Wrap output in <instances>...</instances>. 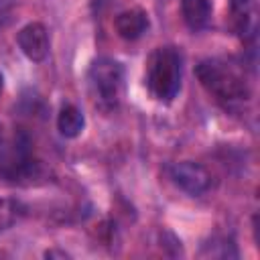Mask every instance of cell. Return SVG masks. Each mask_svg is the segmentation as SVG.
<instances>
[{
    "label": "cell",
    "mask_w": 260,
    "mask_h": 260,
    "mask_svg": "<svg viewBox=\"0 0 260 260\" xmlns=\"http://www.w3.org/2000/svg\"><path fill=\"white\" fill-rule=\"evenodd\" d=\"M195 75L207 93H211L228 110L244 104L250 95L244 75L225 61L205 59L195 67Z\"/></svg>",
    "instance_id": "1"
},
{
    "label": "cell",
    "mask_w": 260,
    "mask_h": 260,
    "mask_svg": "<svg viewBox=\"0 0 260 260\" xmlns=\"http://www.w3.org/2000/svg\"><path fill=\"white\" fill-rule=\"evenodd\" d=\"M47 177L39 158L32 156L30 138L20 132L14 140L0 150V181L10 185H37Z\"/></svg>",
    "instance_id": "2"
},
{
    "label": "cell",
    "mask_w": 260,
    "mask_h": 260,
    "mask_svg": "<svg viewBox=\"0 0 260 260\" xmlns=\"http://www.w3.org/2000/svg\"><path fill=\"white\" fill-rule=\"evenodd\" d=\"M183 79V57L177 47H158L148 59L146 83L150 93L160 102H171Z\"/></svg>",
    "instance_id": "3"
},
{
    "label": "cell",
    "mask_w": 260,
    "mask_h": 260,
    "mask_svg": "<svg viewBox=\"0 0 260 260\" xmlns=\"http://www.w3.org/2000/svg\"><path fill=\"white\" fill-rule=\"evenodd\" d=\"M124 85V69L110 57H100L89 67V87L100 110L110 112L118 106Z\"/></svg>",
    "instance_id": "4"
},
{
    "label": "cell",
    "mask_w": 260,
    "mask_h": 260,
    "mask_svg": "<svg viewBox=\"0 0 260 260\" xmlns=\"http://www.w3.org/2000/svg\"><path fill=\"white\" fill-rule=\"evenodd\" d=\"M169 175H171V181L181 189L185 191L187 195L191 197H199L203 195L209 185H211V175L209 171L199 165V162H193V160H181V162H175L171 169H169Z\"/></svg>",
    "instance_id": "5"
},
{
    "label": "cell",
    "mask_w": 260,
    "mask_h": 260,
    "mask_svg": "<svg viewBox=\"0 0 260 260\" xmlns=\"http://www.w3.org/2000/svg\"><path fill=\"white\" fill-rule=\"evenodd\" d=\"M16 43L20 47V51L24 53L26 59L41 63L47 59L49 49H51V41H49V30L43 22H28L24 24L18 35H16Z\"/></svg>",
    "instance_id": "6"
},
{
    "label": "cell",
    "mask_w": 260,
    "mask_h": 260,
    "mask_svg": "<svg viewBox=\"0 0 260 260\" xmlns=\"http://www.w3.org/2000/svg\"><path fill=\"white\" fill-rule=\"evenodd\" d=\"M114 28L120 39L124 41H136L140 39L148 28V14L142 8H130L116 16Z\"/></svg>",
    "instance_id": "7"
},
{
    "label": "cell",
    "mask_w": 260,
    "mask_h": 260,
    "mask_svg": "<svg viewBox=\"0 0 260 260\" xmlns=\"http://www.w3.org/2000/svg\"><path fill=\"white\" fill-rule=\"evenodd\" d=\"M181 14L191 30H201L211 18L209 0H181Z\"/></svg>",
    "instance_id": "8"
},
{
    "label": "cell",
    "mask_w": 260,
    "mask_h": 260,
    "mask_svg": "<svg viewBox=\"0 0 260 260\" xmlns=\"http://www.w3.org/2000/svg\"><path fill=\"white\" fill-rule=\"evenodd\" d=\"M83 126H85V118L81 114V110L73 104H67L59 110V116H57V130L61 136L65 138H75L83 132Z\"/></svg>",
    "instance_id": "9"
},
{
    "label": "cell",
    "mask_w": 260,
    "mask_h": 260,
    "mask_svg": "<svg viewBox=\"0 0 260 260\" xmlns=\"http://www.w3.org/2000/svg\"><path fill=\"white\" fill-rule=\"evenodd\" d=\"M24 215V205L12 197L0 199V234L10 230L20 217Z\"/></svg>",
    "instance_id": "10"
},
{
    "label": "cell",
    "mask_w": 260,
    "mask_h": 260,
    "mask_svg": "<svg viewBox=\"0 0 260 260\" xmlns=\"http://www.w3.org/2000/svg\"><path fill=\"white\" fill-rule=\"evenodd\" d=\"M230 8H232V16H234V22H236L238 30H246L252 0H230Z\"/></svg>",
    "instance_id": "11"
},
{
    "label": "cell",
    "mask_w": 260,
    "mask_h": 260,
    "mask_svg": "<svg viewBox=\"0 0 260 260\" xmlns=\"http://www.w3.org/2000/svg\"><path fill=\"white\" fill-rule=\"evenodd\" d=\"M2 87H4V79H2V73H0V93H2Z\"/></svg>",
    "instance_id": "12"
},
{
    "label": "cell",
    "mask_w": 260,
    "mask_h": 260,
    "mask_svg": "<svg viewBox=\"0 0 260 260\" xmlns=\"http://www.w3.org/2000/svg\"><path fill=\"white\" fill-rule=\"evenodd\" d=\"M0 138H2V124H0Z\"/></svg>",
    "instance_id": "13"
}]
</instances>
